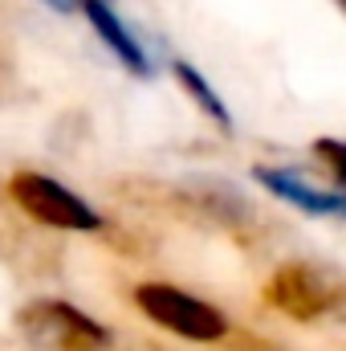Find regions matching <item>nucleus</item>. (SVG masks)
<instances>
[{
    "label": "nucleus",
    "instance_id": "1a4fd4ad",
    "mask_svg": "<svg viewBox=\"0 0 346 351\" xmlns=\"http://www.w3.org/2000/svg\"><path fill=\"white\" fill-rule=\"evenodd\" d=\"M45 8H53V12H62V16H70V12H82V0H41Z\"/></svg>",
    "mask_w": 346,
    "mask_h": 351
},
{
    "label": "nucleus",
    "instance_id": "7ed1b4c3",
    "mask_svg": "<svg viewBox=\"0 0 346 351\" xmlns=\"http://www.w3.org/2000/svg\"><path fill=\"white\" fill-rule=\"evenodd\" d=\"M8 196L29 221L57 229V233H98L106 225L102 213L82 192H74L70 184H62L45 172H16L8 180Z\"/></svg>",
    "mask_w": 346,
    "mask_h": 351
},
{
    "label": "nucleus",
    "instance_id": "0eeeda50",
    "mask_svg": "<svg viewBox=\"0 0 346 351\" xmlns=\"http://www.w3.org/2000/svg\"><path fill=\"white\" fill-rule=\"evenodd\" d=\"M172 74L175 82L187 90V98L216 123V131H224V135H232V110H228V102L220 98V90L212 86L208 78H204V70H196L191 62H183V58H175L172 62Z\"/></svg>",
    "mask_w": 346,
    "mask_h": 351
},
{
    "label": "nucleus",
    "instance_id": "39448f33",
    "mask_svg": "<svg viewBox=\"0 0 346 351\" xmlns=\"http://www.w3.org/2000/svg\"><path fill=\"white\" fill-rule=\"evenodd\" d=\"M253 180L281 204H293L306 217H334L346 221V188L343 184H314L302 168H253Z\"/></svg>",
    "mask_w": 346,
    "mask_h": 351
},
{
    "label": "nucleus",
    "instance_id": "f257e3e1",
    "mask_svg": "<svg viewBox=\"0 0 346 351\" xmlns=\"http://www.w3.org/2000/svg\"><path fill=\"white\" fill-rule=\"evenodd\" d=\"M21 335L37 351H106L114 331L66 298H33L16 311Z\"/></svg>",
    "mask_w": 346,
    "mask_h": 351
},
{
    "label": "nucleus",
    "instance_id": "6e6552de",
    "mask_svg": "<svg viewBox=\"0 0 346 351\" xmlns=\"http://www.w3.org/2000/svg\"><path fill=\"white\" fill-rule=\"evenodd\" d=\"M314 152L322 156V164H326L330 180L346 188V139H318V143H314Z\"/></svg>",
    "mask_w": 346,
    "mask_h": 351
},
{
    "label": "nucleus",
    "instance_id": "423d86ee",
    "mask_svg": "<svg viewBox=\"0 0 346 351\" xmlns=\"http://www.w3.org/2000/svg\"><path fill=\"white\" fill-rule=\"evenodd\" d=\"M82 12H86L90 29L98 33V41L135 74V78H151L155 74V62H151V53H147V45L139 41V33L114 12V4L110 0H82Z\"/></svg>",
    "mask_w": 346,
    "mask_h": 351
},
{
    "label": "nucleus",
    "instance_id": "f03ea898",
    "mask_svg": "<svg viewBox=\"0 0 346 351\" xmlns=\"http://www.w3.org/2000/svg\"><path fill=\"white\" fill-rule=\"evenodd\" d=\"M135 306L159 331H168L175 339H187V343H220L228 335V315L216 311L208 298L175 286V282H139Z\"/></svg>",
    "mask_w": 346,
    "mask_h": 351
},
{
    "label": "nucleus",
    "instance_id": "20e7f679",
    "mask_svg": "<svg viewBox=\"0 0 346 351\" xmlns=\"http://www.w3.org/2000/svg\"><path fill=\"white\" fill-rule=\"evenodd\" d=\"M265 298L281 315L310 323V319H322V315L338 311L346 302V278H338L334 269L314 262H289L269 278Z\"/></svg>",
    "mask_w": 346,
    "mask_h": 351
}]
</instances>
